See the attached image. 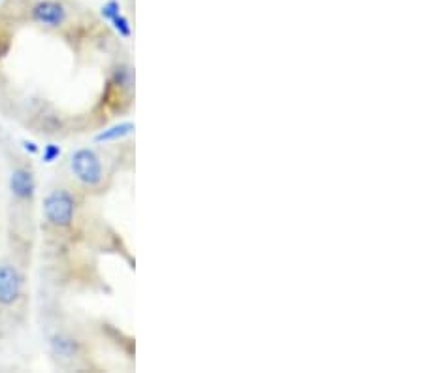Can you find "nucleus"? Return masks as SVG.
I'll use <instances>...</instances> for the list:
<instances>
[{
    "mask_svg": "<svg viewBox=\"0 0 424 373\" xmlns=\"http://www.w3.org/2000/svg\"><path fill=\"white\" fill-rule=\"evenodd\" d=\"M70 170L72 176L78 179L79 183L89 187V189H97L104 181V163L95 149L89 147H79L72 153L70 157Z\"/></svg>",
    "mask_w": 424,
    "mask_h": 373,
    "instance_id": "obj_1",
    "label": "nucleus"
},
{
    "mask_svg": "<svg viewBox=\"0 0 424 373\" xmlns=\"http://www.w3.org/2000/svg\"><path fill=\"white\" fill-rule=\"evenodd\" d=\"M76 198L70 190L53 189L44 198V217L51 226L66 229L74 223L76 217Z\"/></svg>",
    "mask_w": 424,
    "mask_h": 373,
    "instance_id": "obj_2",
    "label": "nucleus"
},
{
    "mask_svg": "<svg viewBox=\"0 0 424 373\" xmlns=\"http://www.w3.org/2000/svg\"><path fill=\"white\" fill-rule=\"evenodd\" d=\"M23 277L13 264H0V306H12L19 300Z\"/></svg>",
    "mask_w": 424,
    "mask_h": 373,
    "instance_id": "obj_3",
    "label": "nucleus"
},
{
    "mask_svg": "<svg viewBox=\"0 0 424 373\" xmlns=\"http://www.w3.org/2000/svg\"><path fill=\"white\" fill-rule=\"evenodd\" d=\"M31 15L38 25L57 28V26L65 25L68 12H66L65 4H60L59 0H40L31 10Z\"/></svg>",
    "mask_w": 424,
    "mask_h": 373,
    "instance_id": "obj_4",
    "label": "nucleus"
},
{
    "mask_svg": "<svg viewBox=\"0 0 424 373\" xmlns=\"http://www.w3.org/2000/svg\"><path fill=\"white\" fill-rule=\"evenodd\" d=\"M10 190L19 200H33L36 192V181L33 172L26 168H15L10 176Z\"/></svg>",
    "mask_w": 424,
    "mask_h": 373,
    "instance_id": "obj_5",
    "label": "nucleus"
},
{
    "mask_svg": "<svg viewBox=\"0 0 424 373\" xmlns=\"http://www.w3.org/2000/svg\"><path fill=\"white\" fill-rule=\"evenodd\" d=\"M136 131V124L132 121H123V123L113 124V126H108L104 131H100L95 136V142L97 144H111V142H119L123 138L131 136Z\"/></svg>",
    "mask_w": 424,
    "mask_h": 373,
    "instance_id": "obj_6",
    "label": "nucleus"
},
{
    "mask_svg": "<svg viewBox=\"0 0 424 373\" xmlns=\"http://www.w3.org/2000/svg\"><path fill=\"white\" fill-rule=\"evenodd\" d=\"M51 349L53 353L57 356H63V358H72L74 354L78 353V341L72 340L70 335L59 334L55 335L51 340Z\"/></svg>",
    "mask_w": 424,
    "mask_h": 373,
    "instance_id": "obj_7",
    "label": "nucleus"
},
{
    "mask_svg": "<svg viewBox=\"0 0 424 373\" xmlns=\"http://www.w3.org/2000/svg\"><path fill=\"white\" fill-rule=\"evenodd\" d=\"M110 23H111V25H113V28H115V33H117L119 36H121V38L129 40L132 36L131 21L127 19L123 13H117V15H115V17H113V19H111Z\"/></svg>",
    "mask_w": 424,
    "mask_h": 373,
    "instance_id": "obj_8",
    "label": "nucleus"
},
{
    "mask_svg": "<svg viewBox=\"0 0 424 373\" xmlns=\"http://www.w3.org/2000/svg\"><path fill=\"white\" fill-rule=\"evenodd\" d=\"M60 145L57 144H47L44 145V153H42V163H46V164H51L55 163L57 158L60 157Z\"/></svg>",
    "mask_w": 424,
    "mask_h": 373,
    "instance_id": "obj_9",
    "label": "nucleus"
},
{
    "mask_svg": "<svg viewBox=\"0 0 424 373\" xmlns=\"http://www.w3.org/2000/svg\"><path fill=\"white\" fill-rule=\"evenodd\" d=\"M100 13H102V17L108 21H111L117 13H121V4H119L117 0H110V2H106L104 6H102V10H100Z\"/></svg>",
    "mask_w": 424,
    "mask_h": 373,
    "instance_id": "obj_10",
    "label": "nucleus"
},
{
    "mask_svg": "<svg viewBox=\"0 0 424 373\" xmlns=\"http://www.w3.org/2000/svg\"><path fill=\"white\" fill-rule=\"evenodd\" d=\"M23 147H25L26 153H31V155H36L40 151V147L34 142H23Z\"/></svg>",
    "mask_w": 424,
    "mask_h": 373,
    "instance_id": "obj_11",
    "label": "nucleus"
}]
</instances>
